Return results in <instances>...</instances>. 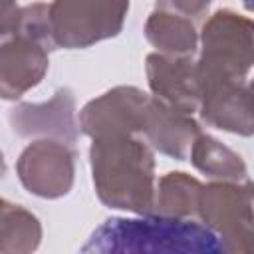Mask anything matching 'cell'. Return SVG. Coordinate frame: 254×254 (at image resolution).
<instances>
[{"label":"cell","mask_w":254,"mask_h":254,"mask_svg":"<svg viewBox=\"0 0 254 254\" xmlns=\"http://www.w3.org/2000/svg\"><path fill=\"white\" fill-rule=\"evenodd\" d=\"M145 71L153 97L187 115L198 111V79L192 58H173L153 52L145 60Z\"/></svg>","instance_id":"cell-11"},{"label":"cell","mask_w":254,"mask_h":254,"mask_svg":"<svg viewBox=\"0 0 254 254\" xmlns=\"http://www.w3.org/2000/svg\"><path fill=\"white\" fill-rule=\"evenodd\" d=\"M10 125L20 137H42L73 145L79 137L75 97L69 87H60L44 103L22 101L12 107Z\"/></svg>","instance_id":"cell-9"},{"label":"cell","mask_w":254,"mask_h":254,"mask_svg":"<svg viewBox=\"0 0 254 254\" xmlns=\"http://www.w3.org/2000/svg\"><path fill=\"white\" fill-rule=\"evenodd\" d=\"M4 175H6V161H4V155L0 151V181L4 179Z\"/></svg>","instance_id":"cell-18"},{"label":"cell","mask_w":254,"mask_h":254,"mask_svg":"<svg viewBox=\"0 0 254 254\" xmlns=\"http://www.w3.org/2000/svg\"><path fill=\"white\" fill-rule=\"evenodd\" d=\"M77 153L73 145L36 139L18 157L16 173L24 189L40 198H62L65 196L75 179Z\"/></svg>","instance_id":"cell-6"},{"label":"cell","mask_w":254,"mask_h":254,"mask_svg":"<svg viewBox=\"0 0 254 254\" xmlns=\"http://www.w3.org/2000/svg\"><path fill=\"white\" fill-rule=\"evenodd\" d=\"M196 218L220 238L228 254L254 252L250 181H210L202 185Z\"/></svg>","instance_id":"cell-4"},{"label":"cell","mask_w":254,"mask_h":254,"mask_svg":"<svg viewBox=\"0 0 254 254\" xmlns=\"http://www.w3.org/2000/svg\"><path fill=\"white\" fill-rule=\"evenodd\" d=\"M42 242V224L20 204L0 196V254H34Z\"/></svg>","instance_id":"cell-16"},{"label":"cell","mask_w":254,"mask_h":254,"mask_svg":"<svg viewBox=\"0 0 254 254\" xmlns=\"http://www.w3.org/2000/svg\"><path fill=\"white\" fill-rule=\"evenodd\" d=\"M89 163L99 200L109 208L151 214L155 200V155L141 135L91 139Z\"/></svg>","instance_id":"cell-2"},{"label":"cell","mask_w":254,"mask_h":254,"mask_svg":"<svg viewBox=\"0 0 254 254\" xmlns=\"http://www.w3.org/2000/svg\"><path fill=\"white\" fill-rule=\"evenodd\" d=\"M202 183L183 171L163 175L155 185L153 214L169 218H196Z\"/></svg>","instance_id":"cell-15"},{"label":"cell","mask_w":254,"mask_h":254,"mask_svg":"<svg viewBox=\"0 0 254 254\" xmlns=\"http://www.w3.org/2000/svg\"><path fill=\"white\" fill-rule=\"evenodd\" d=\"M20 8L14 2H0V40L10 38L20 26Z\"/></svg>","instance_id":"cell-17"},{"label":"cell","mask_w":254,"mask_h":254,"mask_svg":"<svg viewBox=\"0 0 254 254\" xmlns=\"http://www.w3.org/2000/svg\"><path fill=\"white\" fill-rule=\"evenodd\" d=\"M198 133L200 125L192 115H187L149 95L141 125V137L153 151H159L177 161H185Z\"/></svg>","instance_id":"cell-13"},{"label":"cell","mask_w":254,"mask_h":254,"mask_svg":"<svg viewBox=\"0 0 254 254\" xmlns=\"http://www.w3.org/2000/svg\"><path fill=\"white\" fill-rule=\"evenodd\" d=\"M77 254H228L220 238L194 218L159 214L105 218Z\"/></svg>","instance_id":"cell-1"},{"label":"cell","mask_w":254,"mask_h":254,"mask_svg":"<svg viewBox=\"0 0 254 254\" xmlns=\"http://www.w3.org/2000/svg\"><path fill=\"white\" fill-rule=\"evenodd\" d=\"M50 67V52L22 36L14 34L0 40V99H18L36 87Z\"/></svg>","instance_id":"cell-12"},{"label":"cell","mask_w":254,"mask_h":254,"mask_svg":"<svg viewBox=\"0 0 254 254\" xmlns=\"http://www.w3.org/2000/svg\"><path fill=\"white\" fill-rule=\"evenodd\" d=\"M189 157L194 169L208 175L212 181H228V183L248 181V169L244 159L208 133L200 131L194 137Z\"/></svg>","instance_id":"cell-14"},{"label":"cell","mask_w":254,"mask_h":254,"mask_svg":"<svg viewBox=\"0 0 254 254\" xmlns=\"http://www.w3.org/2000/svg\"><path fill=\"white\" fill-rule=\"evenodd\" d=\"M129 4L125 2H50L54 48L79 50L121 32Z\"/></svg>","instance_id":"cell-5"},{"label":"cell","mask_w":254,"mask_h":254,"mask_svg":"<svg viewBox=\"0 0 254 254\" xmlns=\"http://www.w3.org/2000/svg\"><path fill=\"white\" fill-rule=\"evenodd\" d=\"M198 115L216 129L252 135V89L250 81H218L198 87Z\"/></svg>","instance_id":"cell-10"},{"label":"cell","mask_w":254,"mask_h":254,"mask_svg":"<svg viewBox=\"0 0 254 254\" xmlns=\"http://www.w3.org/2000/svg\"><path fill=\"white\" fill-rule=\"evenodd\" d=\"M198 87L218 81H248L254 64V24L248 16L220 8L198 32Z\"/></svg>","instance_id":"cell-3"},{"label":"cell","mask_w":254,"mask_h":254,"mask_svg":"<svg viewBox=\"0 0 254 254\" xmlns=\"http://www.w3.org/2000/svg\"><path fill=\"white\" fill-rule=\"evenodd\" d=\"M149 93L135 85H117L87 101L79 111V133L89 139L141 135Z\"/></svg>","instance_id":"cell-7"},{"label":"cell","mask_w":254,"mask_h":254,"mask_svg":"<svg viewBox=\"0 0 254 254\" xmlns=\"http://www.w3.org/2000/svg\"><path fill=\"white\" fill-rule=\"evenodd\" d=\"M208 8V2H159L147 18L145 38L157 54L192 58L198 50L196 22Z\"/></svg>","instance_id":"cell-8"}]
</instances>
